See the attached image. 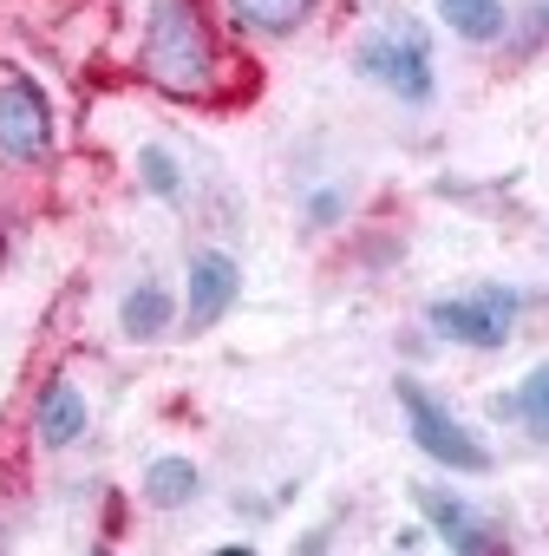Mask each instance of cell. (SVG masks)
Here are the masks:
<instances>
[{"instance_id": "obj_1", "label": "cell", "mask_w": 549, "mask_h": 556, "mask_svg": "<svg viewBox=\"0 0 549 556\" xmlns=\"http://www.w3.org/2000/svg\"><path fill=\"white\" fill-rule=\"evenodd\" d=\"M138 73L157 92L183 99V105H216L229 92L222 86L229 60H222V47H216V34H209L196 0H151L144 40H138Z\"/></svg>"}, {"instance_id": "obj_2", "label": "cell", "mask_w": 549, "mask_h": 556, "mask_svg": "<svg viewBox=\"0 0 549 556\" xmlns=\"http://www.w3.org/2000/svg\"><path fill=\"white\" fill-rule=\"evenodd\" d=\"M393 400H399V413H406V432H412V445L432 458V465H445V471H464V478H484L490 471V445L438 400V393H425L412 374H399L393 380Z\"/></svg>"}, {"instance_id": "obj_3", "label": "cell", "mask_w": 549, "mask_h": 556, "mask_svg": "<svg viewBox=\"0 0 549 556\" xmlns=\"http://www.w3.org/2000/svg\"><path fill=\"white\" fill-rule=\"evenodd\" d=\"M354 66H360V79L386 86L399 105H432V92H438V79H432V47H425V34H419L412 21H393V27L367 34L360 53H354Z\"/></svg>"}, {"instance_id": "obj_4", "label": "cell", "mask_w": 549, "mask_h": 556, "mask_svg": "<svg viewBox=\"0 0 549 556\" xmlns=\"http://www.w3.org/2000/svg\"><path fill=\"white\" fill-rule=\"evenodd\" d=\"M516 315H523V295H516V289H497V282L477 289V295H445V302L425 308V321H432L438 341H451V348H477V354L510 348Z\"/></svg>"}, {"instance_id": "obj_5", "label": "cell", "mask_w": 549, "mask_h": 556, "mask_svg": "<svg viewBox=\"0 0 549 556\" xmlns=\"http://www.w3.org/2000/svg\"><path fill=\"white\" fill-rule=\"evenodd\" d=\"M53 151V105L34 79H0V157L8 164H40Z\"/></svg>"}, {"instance_id": "obj_6", "label": "cell", "mask_w": 549, "mask_h": 556, "mask_svg": "<svg viewBox=\"0 0 549 556\" xmlns=\"http://www.w3.org/2000/svg\"><path fill=\"white\" fill-rule=\"evenodd\" d=\"M412 504H419L425 530H438V543H445V549H458V556H497V549H503V530H490V517H477L458 491L412 484Z\"/></svg>"}, {"instance_id": "obj_7", "label": "cell", "mask_w": 549, "mask_h": 556, "mask_svg": "<svg viewBox=\"0 0 549 556\" xmlns=\"http://www.w3.org/2000/svg\"><path fill=\"white\" fill-rule=\"evenodd\" d=\"M235 302H242V268H235V255L196 249V255H190V308H183L190 334H209Z\"/></svg>"}, {"instance_id": "obj_8", "label": "cell", "mask_w": 549, "mask_h": 556, "mask_svg": "<svg viewBox=\"0 0 549 556\" xmlns=\"http://www.w3.org/2000/svg\"><path fill=\"white\" fill-rule=\"evenodd\" d=\"M86 426H92L86 393H79L73 380H47L40 400H34V432H40V445H47V452H66V445L86 439Z\"/></svg>"}, {"instance_id": "obj_9", "label": "cell", "mask_w": 549, "mask_h": 556, "mask_svg": "<svg viewBox=\"0 0 549 556\" xmlns=\"http://www.w3.org/2000/svg\"><path fill=\"white\" fill-rule=\"evenodd\" d=\"M203 497V471L190 458H151L144 465V504L151 510H183Z\"/></svg>"}, {"instance_id": "obj_10", "label": "cell", "mask_w": 549, "mask_h": 556, "mask_svg": "<svg viewBox=\"0 0 549 556\" xmlns=\"http://www.w3.org/2000/svg\"><path fill=\"white\" fill-rule=\"evenodd\" d=\"M438 21L458 40H471V47H490V40H503L510 8H503V0H438Z\"/></svg>"}, {"instance_id": "obj_11", "label": "cell", "mask_w": 549, "mask_h": 556, "mask_svg": "<svg viewBox=\"0 0 549 556\" xmlns=\"http://www.w3.org/2000/svg\"><path fill=\"white\" fill-rule=\"evenodd\" d=\"M118 328H125V341H157L170 328V289L164 282H138L118 302Z\"/></svg>"}, {"instance_id": "obj_12", "label": "cell", "mask_w": 549, "mask_h": 556, "mask_svg": "<svg viewBox=\"0 0 549 556\" xmlns=\"http://www.w3.org/2000/svg\"><path fill=\"white\" fill-rule=\"evenodd\" d=\"M229 14L235 27H255V34H295L315 14V0H229Z\"/></svg>"}, {"instance_id": "obj_13", "label": "cell", "mask_w": 549, "mask_h": 556, "mask_svg": "<svg viewBox=\"0 0 549 556\" xmlns=\"http://www.w3.org/2000/svg\"><path fill=\"white\" fill-rule=\"evenodd\" d=\"M497 413H516V419L529 426V439H542V445H549V361H542V367H529V374H523V387L497 400Z\"/></svg>"}, {"instance_id": "obj_14", "label": "cell", "mask_w": 549, "mask_h": 556, "mask_svg": "<svg viewBox=\"0 0 549 556\" xmlns=\"http://www.w3.org/2000/svg\"><path fill=\"white\" fill-rule=\"evenodd\" d=\"M138 177H144V190L164 197V203L183 197V170H177V157H170L164 144H144V151H138Z\"/></svg>"}, {"instance_id": "obj_15", "label": "cell", "mask_w": 549, "mask_h": 556, "mask_svg": "<svg viewBox=\"0 0 549 556\" xmlns=\"http://www.w3.org/2000/svg\"><path fill=\"white\" fill-rule=\"evenodd\" d=\"M341 210H347V197H341V190H315V197H308V223H315V229L341 223Z\"/></svg>"}, {"instance_id": "obj_16", "label": "cell", "mask_w": 549, "mask_h": 556, "mask_svg": "<svg viewBox=\"0 0 549 556\" xmlns=\"http://www.w3.org/2000/svg\"><path fill=\"white\" fill-rule=\"evenodd\" d=\"M0 255H8V216H0Z\"/></svg>"}, {"instance_id": "obj_17", "label": "cell", "mask_w": 549, "mask_h": 556, "mask_svg": "<svg viewBox=\"0 0 549 556\" xmlns=\"http://www.w3.org/2000/svg\"><path fill=\"white\" fill-rule=\"evenodd\" d=\"M542 27H549V8H542Z\"/></svg>"}]
</instances>
